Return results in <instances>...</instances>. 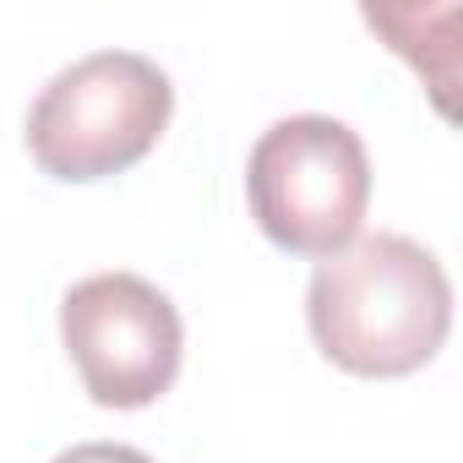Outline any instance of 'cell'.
I'll return each mask as SVG.
<instances>
[{
  "mask_svg": "<svg viewBox=\"0 0 463 463\" xmlns=\"http://www.w3.org/2000/svg\"><path fill=\"white\" fill-rule=\"evenodd\" d=\"M317 349L349 376H409L436 360L452 327L447 268L409 235H354L317 262L306 289Z\"/></svg>",
  "mask_w": 463,
  "mask_h": 463,
  "instance_id": "cell-1",
  "label": "cell"
},
{
  "mask_svg": "<svg viewBox=\"0 0 463 463\" xmlns=\"http://www.w3.org/2000/svg\"><path fill=\"white\" fill-rule=\"evenodd\" d=\"M175 115V82L137 50H99L44 82L28 109V153L44 175L88 185L142 164Z\"/></svg>",
  "mask_w": 463,
  "mask_h": 463,
  "instance_id": "cell-2",
  "label": "cell"
},
{
  "mask_svg": "<svg viewBox=\"0 0 463 463\" xmlns=\"http://www.w3.org/2000/svg\"><path fill=\"white\" fill-rule=\"evenodd\" d=\"M246 196L262 235L289 257H338L371 207V158L333 115L273 120L246 158Z\"/></svg>",
  "mask_w": 463,
  "mask_h": 463,
  "instance_id": "cell-3",
  "label": "cell"
},
{
  "mask_svg": "<svg viewBox=\"0 0 463 463\" xmlns=\"http://www.w3.org/2000/svg\"><path fill=\"white\" fill-rule=\"evenodd\" d=\"M61 338L99 409H142L180 376V311L137 273H93L71 284L61 300Z\"/></svg>",
  "mask_w": 463,
  "mask_h": 463,
  "instance_id": "cell-4",
  "label": "cell"
},
{
  "mask_svg": "<svg viewBox=\"0 0 463 463\" xmlns=\"http://www.w3.org/2000/svg\"><path fill=\"white\" fill-rule=\"evenodd\" d=\"M55 463H153V458L137 452V447H126V441H77Z\"/></svg>",
  "mask_w": 463,
  "mask_h": 463,
  "instance_id": "cell-5",
  "label": "cell"
}]
</instances>
